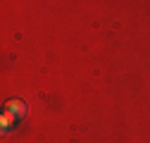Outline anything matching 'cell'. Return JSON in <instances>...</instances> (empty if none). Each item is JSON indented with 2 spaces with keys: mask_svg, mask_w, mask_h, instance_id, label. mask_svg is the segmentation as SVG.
I'll return each instance as SVG.
<instances>
[{
  "mask_svg": "<svg viewBox=\"0 0 150 143\" xmlns=\"http://www.w3.org/2000/svg\"><path fill=\"white\" fill-rule=\"evenodd\" d=\"M10 119H22L24 115H26V105L22 103V100H10L7 103V112H5Z\"/></svg>",
  "mask_w": 150,
  "mask_h": 143,
  "instance_id": "obj_1",
  "label": "cell"
}]
</instances>
